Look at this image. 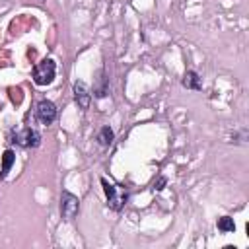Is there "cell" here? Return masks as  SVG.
<instances>
[{
    "label": "cell",
    "mask_w": 249,
    "mask_h": 249,
    "mask_svg": "<svg viewBox=\"0 0 249 249\" xmlns=\"http://www.w3.org/2000/svg\"><path fill=\"white\" fill-rule=\"evenodd\" d=\"M101 185H103V191H105L107 200H109L107 204H109L113 210H121V208L124 206V202H126V193H124V189L119 187V185L109 183L105 177H101Z\"/></svg>",
    "instance_id": "cell-1"
},
{
    "label": "cell",
    "mask_w": 249,
    "mask_h": 249,
    "mask_svg": "<svg viewBox=\"0 0 249 249\" xmlns=\"http://www.w3.org/2000/svg\"><path fill=\"white\" fill-rule=\"evenodd\" d=\"M54 70H56V66H54V60H51V58H45L39 64H35V68H33L35 84L37 86H49L54 80Z\"/></svg>",
    "instance_id": "cell-2"
},
{
    "label": "cell",
    "mask_w": 249,
    "mask_h": 249,
    "mask_svg": "<svg viewBox=\"0 0 249 249\" xmlns=\"http://www.w3.org/2000/svg\"><path fill=\"white\" fill-rule=\"evenodd\" d=\"M80 210V200L76 195L64 191L60 195V212H62V218L64 220H74V216L78 214Z\"/></svg>",
    "instance_id": "cell-3"
},
{
    "label": "cell",
    "mask_w": 249,
    "mask_h": 249,
    "mask_svg": "<svg viewBox=\"0 0 249 249\" xmlns=\"http://www.w3.org/2000/svg\"><path fill=\"white\" fill-rule=\"evenodd\" d=\"M37 119L43 124H51L56 119V107H54V103L49 101V99H41L39 105H37Z\"/></svg>",
    "instance_id": "cell-4"
},
{
    "label": "cell",
    "mask_w": 249,
    "mask_h": 249,
    "mask_svg": "<svg viewBox=\"0 0 249 249\" xmlns=\"http://www.w3.org/2000/svg\"><path fill=\"white\" fill-rule=\"evenodd\" d=\"M74 99H76L80 109H88L89 107L91 93H89V88L84 82H74Z\"/></svg>",
    "instance_id": "cell-5"
},
{
    "label": "cell",
    "mask_w": 249,
    "mask_h": 249,
    "mask_svg": "<svg viewBox=\"0 0 249 249\" xmlns=\"http://www.w3.org/2000/svg\"><path fill=\"white\" fill-rule=\"evenodd\" d=\"M39 140L41 138L33 128H25L21 132H16V136H14V142H18L19 146H31V148L39 146Z\"/></svg>",
    "instance_id": "cell-6"
},
{
    "label": "cell",
    "mask_w": 249,
    "mask_h": 249,
    "mask_svg": "<svg viewBox=\"0 0 249 249\" xmlns=\"http://www.w3.org/2000/svg\"><path fill=\"white\" fill-rule=\"evenodd\" d=\"M183 86L189 88V89H200V88H202V86H200V78H198V74L193 72V70H189V72L183 76Z\"/></svg>",
    "instance_id": "cell-7"
},
{
    "label": "cell",
    "mask_w": 249,
    "mask_h": 249,
    "mask_svg": "<svg viewBox=\"0 0 249 249\" xmlns=\"http://www.w3.org/2000/svg\"><path fill=\"white\" fill-rule=\"evenodd\" d=\"M14 161H16L14 152H12V150H6V152L2 154V171H0V177H6V173L10 171V167L14 165Z\"/></svg>",
    "instance_id": "cell-8"
},
{
    "label": "cell",
    "mask_w": 249,
    "mask_h": 249,
    "mask_svg": "<svg viewBox=\"0 0 249 249\" xmlns=\"http://www.w3.org/2000/svg\"><path fill=\"white\" fill-rule=\"evenodd\" d=\"M97 140H99L101 146H109L113 142V130L109 126H101V130L97 134Z\"/></svg>",
    "instance_id": "cell-9"
},
{
    "label": "cell",
    "mask_w": 249,
    "mask_h": 249,
    "mask_svg": "<svg viewBox=\"0 0 249 249\" xmlns=\"http://www.w3.org/2000/svg\"><path fill=\"white\" fill-rule=\"evenodd\" d=\"M218 230H222V231H233V230H235V222H233V218H230V216H222V218H218Z\"/></svg>",
    "instance_id": "cell-10"
}]
</instances>
